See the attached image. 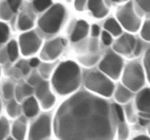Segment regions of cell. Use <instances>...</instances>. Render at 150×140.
Wrapping results in <instances>:
<instances>
[{
    "label": "cell",
    "mask_w": 150,
    "mask_h": 140,
    "mask_svg": "<svg viewBox=\"0 0 150 140\" xmlns=\"http://www.w3.org/2000/svg\"><path fill=\"white\" fill-rule=\"evenodd\" d=\"M19 43L23 55L28 56L38 52L42 41L35 32H29L21 35Z\"/></svg>",
    "instance_id": "obj_9"
},
{
    "label": "cell",
    "mask_w": 150,
    "mask_h": 140,
    "mask_svg": "<svg viewBox=\"0 0 150 140\" xmlns=\"http://www.w3.org/2000/svg\"><path fill=\"white\" fill-rule=\"evenodd\" d=\"M132 97L131 91L123 85H119L115 92V98L120 103H127Z\"/></svg>",
    "instance_id": "obj_18"
},
{
    "label": "cell",
    "mask_w": 150,
    "mask_h": 140,
    "mask_svg": "<svg viewBox=\"0 0 150 140\" xmlns=\"http://www.w3.org/2000/svg\"><path fill=\"white\" fill-rule=\"evenodd\" d=\"M33 26V20L27 15L21 14L18 18V27L21 30L29 29Z\"/></svg>",
    "instance_id": "obj_22"
},
{
    "label": "cell",
    "mask_w": 150,
    "mask_h": 140,
    "mask_svg": "<svg viewBox=\"0 0 150 140\" xmlns=\"http://www.w3.org/2000/svg\"><path fill=\"white\" fill-rule=\"evenodd\" d=\"M150 122V120L149 119H146V118H139V123H140L141 125H146L147 124H149V123Z\"/></svg>",
    "instance_id": "obj_46"
},
{
    "label": "cell",
    "mask_w": 150,
    "mask_h": 140,
    "mask_svg": "<svg viewBox=\"0 0 150 140\" xmlns=\"http://www.w3.org/2000/svg\"><path fill=\"white\" fill-rule=\"evenodd\" d=\"M129 136V128L125 122H120L119 124L118 138L120 140H126Z\"/></svg>",
    "instance_id": "obj_25"
},
{
    "label": "cell",
    "mask_w": 150,
    "mask_h": 140,
    "mask_svg": "<svg viewBox=\"0 0 150 140\" xmlns=\"http://www.w3.org/2000/svg\"><path fill=\"white\" fill-rule=\"evenodd\" d=\"M149 135H150V128H149Z\"/></svg>",
    "instance_id": "obj_50"
},
{
    "label": "cell",
    "mask_w": 150,
    "mask_h": 140,
    "mask_svg": "<svg viewBox=\"0 0 150 140\" xmlns=\"http://www.w3.org/2000/svg\"><path fill=\"white\" fill-rule=\"evenodd\" d=\"M51 118L42 115L32 125L29 134V140H48L51 135Z\"/></svg>",
    "instance_id": "obj_7"
},
{
    "label": "cell",
    "mask_w": 150,
    "mask_h": 140,
    "mask_svg": "<svg viewBox=\"0 0 150 140\" xmlns=\"http://www.w3.org/2000/svg\"><path fill=\"white\" fill-rule=\"evenodd\" d=\"M136 45V39L132 34H125L122 35L114 45L116 52L122 54H130L134 52Z\"/></svg>",
    "instance_id": "obj_12"
},
{
    "label": "cell",
    "mask_w": 150,
    "mask_h": 140,
    "mask_svg": "<svg viewBox=\"0 0 150 140\" xmlns=\"http://www.w3.org/2000/svg\"><path fill=\"white\" fill-rule=\"evenodd\" d=\"M133 140H150V138L149 137L146 136L141 135V136H139L136 137Z\"/></svg>",
    "instance_id": "obj_47"
},
{
    "label": "cell",
    "mask_w": 150,
    "mask_h": 140,
    "mask_svg": "<svg viewBox=\"0 0 150 140\" xmlns=\"http://www.w3.org/2000/svg\"><path fill=\"white\" fill-rule=\"evenodd\" d=\"M146 80L144 67L138 61H131L125 67L122 76V82L127 88L137 91L144 86Z\"/></svg>",
    "instance_id": "obj_4"
},
{
    "label": "cell",
    "mask_w": 150,
    "mask_h": 140,
    "mask_svg": "<svg viewBox=\"0 0 150 140\" xmlns=\"http://www.w3.org/2000/svg\"><path fill=\"white\" fill-rule=\"evenodd\" d=\"M7 140H14V139H12V138H9V139H7Z\"/></svg>",
    "instance_id": "obj_49"
},
{
    "label": "cell",
    "mask_w": 150,
    "mask_h": 140,
    "mask_svg": "<svg viewBox=\"0 0 150 140\" xmlns=\"http://www.w3.org/2000/svg\"><path fill=\"white\" fill-rule=\"evenodd\" d=\"M2 93L5 99H10L14 93V88L11 83H7L2 87Z\"/></svg>",
    "instance_id": "obj_31"
},
{
    "label": "cell",
    "mask_w": 150,
    "mask_h": 140,
    "mask_svg": "<svg viewBox=\"0 0 150 140\" xmlns=\"http://www.w3.org/2000/svg\"><path fill=\"white\" fill-rule=\"evenodd\" d=\"M102 40L106 45H109L112 42V37L108 32H103L102 33Z\"/></svg>",
    "instance_id": "obj_38"
},
{
    "label": "cell",
    "mask_w": 150,
    "mask_h": 140,
    "mask_svg": "<svg viewBox=\"0 0 150 140\" xmlns=\"http://www.w3.org/2000/svg\"><path fill=\"white\" fill-rule=\"evenodd\" d=\"M23 112L27 117H34L38 113L39 111V106L38 102L34 97H30L26 99V102L23 104Z\"/></svg>",
    "instance_id": "obj_17"
},
{
    "label": "cell",
    "mask_w": 150,
    "mask_h": 140,
    "mask_svg": "<svg viewBox=\"0 0 150 140\" xmlns=\"http://www.w3.org/2000/svg\"><path fill=\"white\" fill-rule=\"evenodd\" d=\"M9 132V123L5 118H0V140H4Z\"/></svg>",
    "instance_id": "obj_26"
},
{
    "label": "cell",
    "mask_w": 150,
    "mask_h": 140,
    "mask_svg": "<svg viewBox=\"0 0 150 140\" xmlns=\"http://www.w3.org/2000/svg\"><path fill=\"white\" fill-rule=\"evenodd\" d=\"M98 56H87L81 58V62L85 66H92L98 61Z\"/></svg>",
    "instance_id": "obj_33"
},
{
    "label": "cell",
    "mask_w": 150,
    "mask_h": 140,
    "mask_svg": "<svg viewBox=\"0 0 150 140\" xmlns=\"http://www.w3.org/2000/svg\"><path fill=\"white\" fill-rule=\"evenodd\" d=\"M141 36L144 40L150 42V19L144 23L141 30Z\"/></svg>",
    "instance_id": "obj_29"
},
{
    "label": "cell",
    "mask_w": 150,
    "mask_h": 140,
    "mask_svg": "<svg viewBox=\"0 0 150 140\" xmlns=\"http://www.w3.org/2000/svg\"><path fill=\"white\" fill-rule=\"evenodd\" d=\"M85 85L90 90L106 97L112 95L114 88L112 82L100 72L91 73L86 78Z\"/></svg>",
    "instance_id": "obj_6"
},
{
    "label": "cell",
    "mask_w": 150,
    "mask_h": 140,
    "mask_svg": "<svg viewBox=\"0 0 150 140\" xmlns=\"http://www.w3.org/2000/svg\"><path fill=\"white\" fill-rule=\"evenodd\" d=\"M64 40L57 38L47 42L41 52V57L44 60H53L59 56L64 48Z\"/></svg>",
    "instance_id": "obj_10"
},
{
    "label": "cell",
    "mask_w": 150,
    "mask_h": 140,
    "mask_svg": "<svg viewBox=\"0 0 150 140\" xmlns=\"http://www.w3.org/2000/svg\"><path fill=\"white\" fill-rule=\"evenodd\" d=\"M7 3H8L9 6L13 10V13H16L20 7L21 1H20V0H10V1H7Z\"/></svg>",
    "instance_id": "obj_35"
},
{
    "label": "cell",
    "mask_w": 150,
    "mask_h": 140,
    "mask_svg": "<svg viewBox=\"0 0 150 140\" xmlns=\"http://www.w3.org/2000/svg\"><path fill=\"white\" fill-rule=\"evenodd\" d=\"M81 73L76 63L68 61L60 64L52 77L54 89L61 95L72 93L79 88Z\"/></svg>",
    "instance_id": "obj_2"
},
{
    "label": "cell",
    "mask_w": 150,
    "mask_h": 140,
    "mask_svg": "<svg viewBox=\"0 0 150 140\" xmlns=\"http://www.w3.org/2000/svg\"><path fill=\"white\" fill-rule=\"evenodd\" d=\"M39 63H40L39 59L37 58H32V59L29 61V65H30L31 66L35 67L39 64Z\"/></svg>",
    "instance_id": "obj_44"
},
{
    "label": "cell",
    "mask_w": 150,
    "mask_h": 140,
    "mask_svg": "<svg viewBox=\"0 0 150 140\" xmlns=\"http://www.w3.org/2000/svg\"><path fill=\"white\" fill-rule=\"evenodd\" d=\"M88 7L94 16L96 18H101L108 14V8L105 5L103 1L100 0L89 1L88 2Z\"/></svg>",
    "instance_id": "obj_15"
},
{
    "label": "cell",
    "mask_w": 150,
    "mask_h": 140,
    "mask_svg": "<svg viewBox=\"0 0 150 140\" xmlns=\"http://www.w3.org/2000/svg\"><path fill=\"white\" fill-rule=\"evenodd\" d=\"M38 81H39V79H38V77H37L36 75H35V76L33 75L29 80V84H30V85H36L37 83H38V84H39V83H40V82H38Z\"/></svg>",
    "instance_id": "obj_42"
},
{
    "label": "cell",
    "mask_w": 150,
    "mask_h": 140,
    "mask_svg": "<svg viewBox=\"0 0 150 140\" xmlns=\"http://www.w3.org/2000/svg\"><path fill=\"white\" fill-rule=\"evenodd\" d=\"M105 29L112 34L114 36H119L122 34V28L118 23V22L114 18H110L105 22V26H104Z\"/></svg>",
    "instance_id": "obj_19"
},
{
    "label": "cell",
    "mask_w": 150,
    "mask_h": 140,
    "mask_svg": "<svg viewBox=\"0 0 150 140\" xmlns=\"http://www.w3.org/2000/svg\"><path fill=\"white\" fill-rule=\"evenodd\" d=\"M142 43L140 40L136 41V45L134 49V54L135 55H139L142 52Z\"/></svg>",
    "instance_id": "obj_40"
},
{
    "label": "cell",
    "mask_w": 150,
    "mask_h": 140,
    "mask_svg": "<svg viewBox=\"0 0 150 140\" xmlns=\"http://www.w3.org/2000/svg\"><path fill=\"white\" fill-rule=\"evenodd\" d=\"M114 110H115L116 115L120 122H125V115L121 106H119L118 104H116L114 106Z\"/></svg>",
    "instance_id": "obj_36"
},
{
    "label": "cell",
    "mask_w": 150,
    "mask_h": 140,
    "mask_svg": "<svg viewBox=\"0 0 150 140\" xmlns=\"http://www.w3.org/2000/svg\"><path fill=\"white\" fill-rule=\"evenodd\" d=\"M136 104L142 113L150 115V88L143 89L138 93L136 99Z\"/></svg>",
    "instance_id": "obj_13"
},
{
    "label": "cell",
    "mask_w": 150,
    "mask_h": 140,
    "mask_svg": "<svg viewBox=\"0 0 150 140\" xmlns=\"http://www.w3.org/2000/svg\"><path fill=\"white\" fill-rule=\"evenodd\" d=\"M26 131V120L25 118L21 117L16 120L13 125V135L17 140H23Z\"/></svg>",
    "instance_id": "obj_14"
},
{
    "label": "cell",
    "mask_w": 150,
    "mask_h": 140,
    "mask_svg": "<svg viewBox=\"0 0 150 140\" xmlns=\"http://www.w3.org/2000/svg\"><path fill=\"white\" fill-rule=\"evenodd\" d=\"M114 115L106 101L86 91L63 102L54 119L59 140H112Z\"/></svg>",
    "instance_id": "obj_1"
},
{
    "label": "cell",
    "mask_w": 150,
    "mask_h": 140,
    "mask_svg": "<svg viewBox=\"0 0 150 140\" xmlns=\"http://www.w3.org/2000/svg\"><path fill=\"white\" fill-rule=\"evenodd\" d=\"M37 97L39 99L44 109L51 108L55 102V98L50 90L49 85L47 82H40L36 90Z\"/></svg>",
    "instance_id": "obj_11"
},
{
    "label": "cell",
    "mask_w": 150,
    "mask_h": 140,
    "mask_svg": "<svg viewBox=\"0 0 150 140\" xmlns=\"http://www.w3.org/2000/svg\"><path fill=\"white\" fill-rule=\"evenodd\" d=\"M137 4L142 10L146 13H150V0H139L137 1Z\"/></svg>",
    "instance_id": "obj_34"
},
{
    "label": "cell",
    "mask_w": 150,
    "mask_h": 140,
    "mask_svg": "<svg viewBox=\"0 0 150 140\" xmlns=\"http://www.w3.org/2000/svg\"><path fill=\"white\" fill-rule=\"evenodd\" d=\"M7 52L10 61H16L18 55V45L16 41L12 40L9 42L8 45H7Z\"/></svg>",
    "instance_id": "obj_23"
},
{
    "label": "cell",
    "mask_w": 150,
    "mask_h": 140,
    "mask_svg": "<svg viewBox=\"0 0 150 140\" xmlns=\"http://www.w3.org/2000/svg\"><path fill=\"white\" fill-rule=\"evenodd\" d=\"M0 75H1V70H0Z\"/></svg>",
    "instance_id": "obj_51"
},
{
    "label": "cell",
    "mask_w": 150,
    "mask_h": 140,
    "mask_svg": "<svg viewBox=\"0 0 150 140\" xmlns=\"http://www.w3.org/2000/svg\"><path fill=\"white\" fill-rule=\"evenodd\" d=\"M89 32V25L84 20H80L77 23L71 36L73 42H77L83 39Z\"/></svg>",
    "instance_id": "obj_16"
},
{
    "label": "cell",
    "mask_w": 150,
    "mask_h": 140,
    "mask_svg": "<svg viewBox=\"0 0 150 140\" xmlns=\"http://www.w3.org/2000/svg\"><path fill=\"white\" fill-rule=\"evenodd\" d=\"M100 33V27L98 25H93L92 27V34L93 36H98Z\"/></svg>",
    "instance_id": "obj_41"
},
{
    "label": "cell",
    "mask_w": 150,
    "mask_h": 140,
    "mask_svg": "<svg viewBox=\"0 0 150 140\" xmlns=\"http://www.w3.org/2000/svg\"><path fill=\"white\" fill-rule=\"evenodd\" d=\"M126 109H127V115H128L129 118H134V116H133V109H132V106H130V105H129V106L126 108Z\"/></svg>",
    "instance_id": "obj_45"
},
{
    "label": "cell",
    "mask_w": 150,
    "mask_h": 140,
    "mask_svg": "<svg viewBox=\"0 0 150 140\" xmlns=\"http://www.w3.org/2000/svg\"><path fill=\"white\" fill-rule=\"evenodd\" d=\"M144 66L146 77L150 83V47L146 51L144 57Z\"/></svg>",
    "instance_id": "obj_27"
},
{
    "label": "cell",
    "mask_w": 150,
    "mask_h": 140,
    "mask_svg": "<svg viewBox=\"0 0 150 140\" xmlns=\"http://www.w3.org/2000/svg\"><path fill=\"white\" fill-rule=\"evenodd\" d=\"M65 13V8L62 4H54L38 20L40 28L45 33H56L62 24Z\"/></svg>",
    "instance_id": "obj_3"
},
{
    "label": "cell",
    "mask_w": 150,
    "mask_h": 140,
    "mask_svg": "<svg viewBox=\"0 0 150 140\" xmlns=\"http://www.w3.org/2000/svg\"><path fill=\"white\" fill-rule=\"evenodd\" d=\"M7 112L9 116L11 118H16L18 116L20 112V108H19V105L16 102V101L12 100L10 103L8 104L7 107Z\"/></svg>",
    "instance_id": "obj_24"
},
{
    "label": "cell",
    "mask_w": 150,
    "mask_h": 140,
    "mask_svg": "<svg viewBox=\"0 0 150 140\" xmlns=\"http://www.w3.org/2000/svg\"><path fill=\"white\" fill-rule=\"evenodd\" d=\"M6 60H7V55H6L5 50H0V62L4 63L5 62Z\"/></svg>",
    "instance_id": "obj_43"
},
{
    "label": "cell",
    "mask_w": 150,
    "mask_h": 140,
    "mask_svg": "<svg viewBox=\"0 0 150 140\" xmlns=\"http://www.w3.org/2000/svg\"><path fill=\"white\" fill-rule=\"evenodd\" d=\"M32 92H33V89L29 85L23 84L21 85L18 86L16 90V99L18 102H21L25 97L30 96Z\"/></svg>",
    "instance_id": "obj_20"
},
{
    "label": "cell",
    "mask_w": 150,
    "mask_h": 140,
    "mask_svg": "<svg viewBox=\"0 0 150 140\" xmlns=\"http://www.w3.org/2000/svg\"><path fill=\"white\" fill-rule=\"evenodd\" d=\"M117 16L120 23L128 32H136L140 28L142 20L136 14L131 1L120 7L117 10Z\"/></svg>",
    "instance_id": "obj_5"
},
{
    "label": "cell",
    "mask_w": 150,
    "mask_h": 140,
    "mask_svg": "<svg viewBox=\"0 0 150 140\" xmlns=\"http://www.w3.org/2000/svg\"><path fill=\"white\" fill-rule=\"evenodd\" d=\"M13 10L9 6L7 1L0 2V18L4 20H8L13 16Z\"/></svg>",
    "instance_id": "obj_21"
},
{
    "label": "cell",
    "mask_w": 150,
    "mask_h": 140,
    "mask_svg": "<svg viewBox=\"0 0 150 140\" xmlns=\"http://www.w3.org/2000/svg\"><path fill=\"white\" fill-rule=\"evenodd\" d=\"M52 4L51 1L48 0H35L33 1V5L38 11H43L49 7Z\"/></svg>",
    "instance_id": "obj_30"
},
{
    "label": "cell",
    "mask_w": 150,
    "mask_h": 140,
    "mask_svg": "<svg viewBox=\"0 0 150 140\" xmlns=\"http://www.w3.org/2000/svg\"><path fill=\"white\" fill-rule=\"evenodd\" d=\"M122 66V59L121 57L114 53L108 54L100 64L101 71L114 80L120 77Z\"/></svg>",
    "instance_id": "obj_8"
},
{
    "label": "cell",
    "mask_w": 150,
    "mask_h": 140,
    "mask_svg": "<svg viewBox=\"0 0 150 140\" xmlns=\"http://www.w3.org/2000/svg\"><path fill=\"white\" fill-rule=\"evenodd\" d=\"M1 100H0V111H1Z\"/></svg>",
    "instance_id": "obj_48"
},
{
    "label": "cell",
    "mask_w": 150,
    "mask_h": 140,
    "mask_svg": "<svg viewBox=\"0 0 150 140\" xmlns=\"http://www.w3.org/2000/svg\"><path fill=\"white\" fill-rule=\"evenodd\" d=\"M86 4V1H83V0H79V1H76L74 3L75 7L79 11H82L84 9L85 4Z\"/></svg>",
    "instance_id": "obj_39"
},
{
    "label": "cell",
    "mask_w": 150,
    "mask_h": 140,
    "mask_svg": "<svg viewBox=\"0 0 150 140\" xmlns=\"http://www.w3.org/2000/svg\"><path fill=\"white\" fill-rule=\"evenodd\" d=\"M10 31L9 28L4 23L0 22V44L4 43L8 39Z\"/></svg>",
    "instance_id": "obj_28"
},
{
    "label": "cell",
    "mask_w": 150,
    "mask_h": 140,
    "mask_svg": "<svg viewBox=\"0 0 150 140\" xmlns=\"http://www.w3.org/2000/svg\"><path fill=\"white\" fill-rule=\"evenodd\" d=\"M17 66L21 70L22 72L24 74H27L30 70V65L29 63L26 61H21L17 64Z\"/></svg>",
    "instance_id": "obj_32"
},
{
    "label": "cell",
    "mask_w": 150,
    "mask_h": 140,
    "mask_svg": "<svg viewBox=\"0 0 150 140\" xmlns=\"http://www.w3.org/2000/svg\"><path fill=\"white\" fill-rule=\"evenodd\" d=\"M52 69V66L49 65L48 64H44L43 65L41 66L40 67V72L43 77H48L51 72V69Z\"/></svg>",
    "instance_id": "obj_37"
}]
</instances>
